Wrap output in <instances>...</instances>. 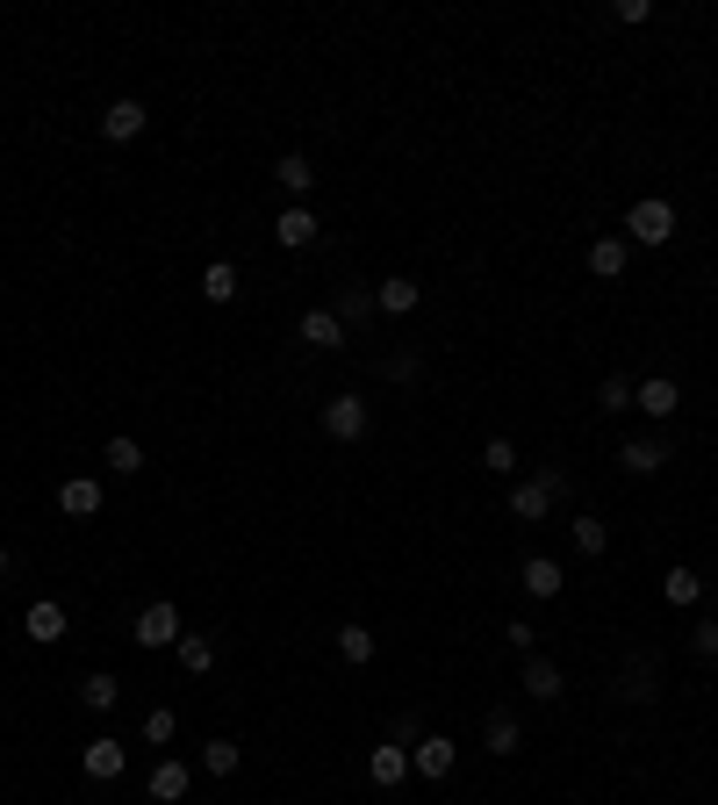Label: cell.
Segmentation results:
<instances>
[{
  "instance_id": "13",
  "label": "cell",
  "mask_w": 718,
  "mask_h": 805,
  "mask_svg": "<svg viewBox=\"0 0 718 805\" xmlns=\"http://www.w3.org/2000/svg\"><path fill=\"white\" fill-rule=\"evenodd\" d=\"M144 101H109V115H101V137H109V144H130V137H144Z\"/></svg>"
},
{
  "instance_id": "7",
  "label": "cell",
  "mask_w": 718,
  "mask_h": 805,
  "mask_svg": "<svg viewBox=\"0 0 718 805\" xmlns=\"http://www.w3.org/2000/svg\"><path fill=\"white\" fill-rule=\"evenodd\" d=\"M65 626H72V618H65V604H58V597H37V604H29V618H22V633H29L37 647L65 641Z\"/></svg>"
},
{
  "instance_id": "26",
  "label": "cell",
  "mask_w": 718,
  "mask_h": 805,
  "mask_svg": "<svg viewBox=\"0 0 718 805\" xmlns=\"http://www.w3.org/2000/svg\"><path fill=\"white\" fill-rule=\"evenodd\" d=\"M237 763H244V755H237V741H202V769H209V777H237Z\"/></svg>"
},
{
  "instance_id": "34",
  "label": "cell",
  "mask_w": 718,
  "mask_h": 805,
  "mask_svg": "<svg viewBox=\"0 0 718 805\" xmlns=\"http://www.w3.org/2000/svg\"><path fill=\"white\" fill-rule=\"evenodd\" d=\"M381 374H388V382H417L424 360H417V353H381Z\"/></svg>"
},
{
  "instance_id": "24",
  "label": "cell",
  "mask_w": 718,
  "mask_h": 805,
  "mask_svg": "<svg viewBox=\"0 0 718 805\" xmlns=\"http://www.w3.org/2000/svg\"><path fill=\"white\" fill-rule=\"evenodd\" d=\"M115 697H122V683H115L109 670H94V676L80 683V705H87V712H115Z\"/></svg>"
},
{
  "instance_id": "5",
  "label": "cell",
  "mask_w": 718,
  "mask_h": 805,
  "mask_svg": "<svg viewBox=\"0 0 718 805\" xmlns=\"http://www.w3.org/2000/svg\"><path fill=\"white\" fill-rule=\"evenodd\" d=\"M366 424H374V417H366L360 396H331V403H324V432L345 439V446H353V439H366Z\"/></svg>"
},
{
  "instance_id": "3",
  "label": "cell",
  "mask_w": 718,
  "mask_h": 805,
  "mask_svg": "<svg viewBox=\"0 0 718 805\" xmlns=\"http://www.w3.org/2000/svg\"><path fill=\"white\" fill-rule=\"evenodd\" d=\"M180 633H188V626H180V604H144V612H136V647H180Z\"/></svg>"
},
{
  "instance_id": "38",
  "label": "cell",
  "mask_w": 718,
  "mask_h": 805,
  "mask_svg": "<svg viewBox=\"0 0 718 805\" xmlns=\"http://www.w3.org/2000/svg\"><path fill=\"white\" fill-rule=\"evenodd\" d=\"M647 14H654V0H618V22H633V29H639Z\"/></svg>"
},
{
  "instance_id": "36",
  "label": "cell",
  "mask_w": 718,
  "mask_h": 805,
  "mask_svg": "<svg viewBox=\"0 0 718 805\" xmlns=\"http://www.w3.org/2000/svg\"><path fill=\"white\" fill-rule=\"evenodd\" d=\"M503 641H510V647H517V655H539V647H532V641H539V633H532V626H525V618H510V626H503Z\"/></svg>"
},
{
  "instance_id": "30",
  "label": "cell",
  "mask_w": 718,
  "mask_h": 805,
  "mask_svg": "<svg viewBox=\"0 0 718 805\" xmlns=\"http://www.w3.org/2000/svg\"><path fill=\"white\" fill-rule=\"evenodd\" d=\"M101 461H109L115 475H136V467H144V446H136V439H109V446H101Z\"/></svg>"
},
{
  "instance_id": "25",
  "label": "cell",
  "mask_w": 718,
  "mask_h": 805,
  "mask_svg": "<svg viewBox=\"0 0 718 805\" xmlns=\"http://www.w3.org/2000/svg\"><path fill=\"white\" fill-rule=\"evenodd\" d=\"M546 511H554V496H546L539 482H517V490H510V519H532V525H539Z\"/></svg>"
},
{
  "instance_id": "20",
  "label": "cell",
  "mask_w": 718,
  "mask_h": 805,
  "mask_svg": "<svg viewBox=\"0 0 718 805\" xmlns=\"http://www.w3.org/2000/svg\"><path fill=\"white\" fill-rule=\"evenodd\" d=\"M661 597L690 612V604H705V575H697V568H668V575H661Z\"/></svg>"
},
{
  "instance_id": "2",
  "label": "cell",
  "mask_w": 718,
  "mask_h": 805,
  "mask_svg": "<svg viewBox=\"0 0 718 805\" xmlns=\"http://www.w3.org/2000/svg\"><path fill=\"white\" fill-rule=\"evenodd\" d=\"M453 763H461V741H446V734H424L417 748H409V769H417L424 784H446Z\"/></svg>"
},
{
  "instance_id": "29",
  "label": "cell",
  "mask_w": 718,
  "mask_h": 805,
  "mask_svg": "<svg viewBox=\"0 0 718 805\" xmlns=\"http://www.w3.org/2000/svg\"><path fill=\"white\" fill-rule=\"evenodd\" d=\"M597 410H604V417L633 410V382H625V374H604V382H597Z\"/></svg>"
},
{
  "instance_id": "8",
  "label": "cell",
  "mask_w": 718,
  "mask_h": 805,
  "mask_svg": "<svg viewBox=\"0 0 718 805\" xmlns=\"http://www.w3.org/2000/svg\"><path fill=\"white\" fill-rule=\"evenodd\" d=\"M273 245H287V252L316 245V217H310V202H287L281 217H273Z\"/></svg>"
},
{
  "instance_id": "4",
  "label": "cell",
  "mask_w": 718,
  "mask_h": 805,
  "mask_svg": "<svg viewBox=\"0 0 718 805\" xmlns=\"http://www.w3.org/2000/svg\"><path fill=\"white\" fill-rule=\"evenodd\" d=\"M633 410H647L654 424H668L682 410V389L668 382V374H647V382H633Z\"/></svg>"
},
{
  "instance_id": "37",
  "label": "cell",
  "mask_w": 718,
  "mask_h": 805,
  "mask_svg": "<svg viewBox=\"0 0 718 805\" xmlns=\"http://www.w3.org/2000/svg\"><path fill=\"white\" fill-rule=\"evenodd\" d=\"M539 490H546V496H554V504H560V496L575 490V482H568V467H539Z\"/></svg>"
},
{
  "instance_id": "14",
  "label": "cell",
  "mask_w": 718,
  "mask_h": 805,
  "mask_svg": "<svg viewBox=\"0 0 718 805\" xmlns=\"http://www.w3.org/2000/svg\"><path fill=\"white\" fill-rule=\"evenodd\" d=\"M302 345H316V353H338V345H345L338 310H302Z\"/></svg>"
},
{
  "instance_id": "21",
  "label": "cell",
  "mask_w": 718,
  "mask_h": 805,
  "mask_svg": "<svg viewBox=\"0 0 718 805\" xmlns=\"http://www.w3.org/2000/svg\"><path fill=\"white\" fill-rule=\"evenodd\" d=\"M273 180H281V188L295 194V202L316 188V173H310V159H302V151H281V159H273Z\"/></svg>"
},
{
  "instance_id": "15",
  "label": "cell",
  "mask_w": 718,
  "mask_h": 805,
  "mask_svg": "<svg viewBox=\"0 0 718 805\" xmlns=\"http://www.w3.org/2000/svg\"><path fill=\"white\" fill-rule=\"evenodd\" d=\"M661 461H668V439H625V446H618V467H625V475H654Z\"/></svg>"
},
{
  "instance_id": "17",
  "label": "cell",
  "mask_w": 718,
  "mask_h": 805,
  "mask_svg": "<svg viewBox=\"0 0 718 805\" xmlns=\"http://www.w3.org/2000/svg\"><path fill=\"white\" fill-rule=\"evenodd\" d=\"M374 302H381V316H409L417 310V281H409V273H388V281L374 288Z\"/></svg>"
},
{
  "instance_id": "39",
  "label": "cell",
  "mask_w": 718,
  "mask_h": 805,
  "mask_svg": "<svg viewBox=\"0 0 718 805\" xmlns=\"http://www.w3.org/2000/svg\"><path fill=\"white\" fill-rule=\"evenodd\" d=\"M8 568H14V554H8V546H0V583H8Z\"/></svg>"
},
{
  "instance_id": "10",
  "label": "cell",
  "mask_w": 718,
  "mask_h": 805,
  "mask_svg": "<svg viewBox=\"0 0 718 805\" xmlns=\"http://www.w3.org/2000/svg\"><path fill=\"white\" fill-rule=\"evenodd\" d=\"M366 777H374L381 792H395V784L409 777V748H403V741H381V748L366 755Z\"/></svg>"
},
{
  "instance_id": "32",
  "label": "cell",
  "mask_w": 718,
  "mask_h": 805,
  "mask_svg": "<svg viewBox=\"0 0 718 805\" xmlns=\"http://www.w3.org/2000/svg\"><path fill=\"white\" fill-rule=\"evenodd\" d=\"M482 467H488V475H517V446H510V439H488V446H482Z\"/></svg>"
},
{
  "instance_id": "31",
  "label": "cell",
  "mask_w": 718,
  "mask_h": 805,
  "mask_svg": "<svg viewBox=\"0 0 718 805\" xmlns=\"http://www.w3.org/2000/svg\"><path fill=\"white\" fill-rule=\"evenodd\" d=\"M568 540L583 546V554H604V546H610V525H604V519H575V525H568Z\"/></svg>"
},
{
  "instance_id": "9",
  "label": "cell",
  "mask_w": 718,
  "mask_h": 805,
  "mask_svg": "<svg viewBox=\"0 0 718 805\" xmlns=\"http://www.w3.org/2000/svg\"><path fill=\"white\" fill-rule=\"evenodd\" d=\"M482 748L496 755V763H510V755L525 748V726H517V712H488V726H482Z\"/></svg>"
},
{
  "instance_id": "16",
  "label": "cell",
  "mask_w": 718,
  "mask_h": 805,
  "mask_svg": "<svg viewBox=\"0 0 718 805\" xmlns=\"http://www.w3.org/2000/svg\"><path fill=\"white\" fill-rule=\"evenodd\" d=\"M625 260H633V245H625V238H589V273H597V281H618Z\"/></svg>"
},
{
  "instance_id": "23",
  "label": "cell",
  "mask_w": 718,
  "mask_h": 805,
  "mask_svg": "<svg viewBox=\"0 0 718 805\" xmlns=\"http://www.w3.org/2000/svg\"><path fill=\"white\" fill-rule=\"evenodd\" d=\"M381 316V302H374V288H338V324H374Z\"/></svg>"
},
{
  "instance_id": "22",
  "label": "cell",
  "mask_w": 718,
  "mask_h": 805,
  "mask_svg": "<svg viewBox=\"0 0 718 805\" xmlns=\"http://www.w3.org/2000/svg\"><path fill=\"white\" fill-rule=\"evenodd\" d=\"M151 798H159V805H180V798H188V763H173V755H165V763L151 769Z\"/></svg>"
},
{
  "instance_id": "6",
  "label": "cell",
  "mask_w": 718,
  "mask_h": 805,
  "mask_svg": "<svg viewBox=\"0 0 718 805\" xmlns=\"http://www.w3.org/2000/svg\"><path fill=\"white\" fill-rule=\"evenodd\" d=\"M80 769H87V777H94V784H109V777H122V769H130V748H122L115 734H101V741H87Z\"/></svg>"
},
{
  "instance_id": "27",
  "label": "cell",
  "mask_w": 718,
  "mask_h": 805,
  "mask_svg": "<svg viewBox=\"0 0 718 805\" xmlns=\"http://www.w3.org/2000/svg\"><path fill=\"white\" fill-rule=\"evenodd\" d=\"M237 288H244V281H237L231 260H216V266L202 273V295H209V302H237Z\"/></svg>"
},
{
  "instance_id": "11",
  "label": "cell",
  "mask_w": 718,
  "mask_h": 805,
  "mask_svg": "<svg viewBox=\"0 0 718 805\" xmlns=\"http://www.w3.org/2000/svg\"><path fill=\"white\" fill-rule=\"evenodd\" d=\"M58 511H65V519H94L101 511V482L94 475H65L58 482Z\"/></svg>"
},
{
  "instance_id": "1",
  "label": "cell",
  "mask_w": 718,
  "mask_h": 805,
  "mask_svg": "<svg viewBox=\"0 0 718 805\" xmlns=\"http://www.w3.org/2000/svg\"><path fill=\"white\" fill-rule=\"evenodd\" d=\"M668 238H676V209H668L661 194L625 209V245H668Z\"/></svg>"
},
{
  "instance_id": "35",
  "label": "cell",
  "mask_w": 718,
  "mask_h": 805,
  "mask_svg": "<svg viewBox=\"0 0 718 805\" xmlns=\"http://www.w3.org/2000/svg\"><path fill=\"white\" fill-rule=\"evenodd\" d=\"M690 647H697V655H718V618H697V633H690Z\"/></svg>"
},
{
  "instance_id": "33",
  "label": "cell",
  "mask_w": 718,
  "mask_h": 805,
  "mask_svg": "<svg viewBox=\"0 0 718 805\" xmlns=\"http://www.w3.org/2000/svg\"><path fill=\"white\" fill-rule=\"evenodd\" d=\"M173 734H180V720H173L165 705H151V712H144V741H151V748H165Z\"/></svg>"
},
{
  "instance_id": "19",
  "label": "cell",
  "mask_w": 718,
  "mask_h": 805,
  "mask_svg": "<svg viewBox=\"0 0 718 805\" xmlns=\"http://www.w3.org/2000/svg\"><path fill=\"white\" fill-rule=\"evenodd\" d=\"M517 583H525L532 597H560V583H568V575H560V561L532 554V561H525V575H517Z\"/></svg>"
},
{
  "instance_id": "12",
  "label": "cell",
  "mask_w": 718,
  "mask_h": 805,
  "mask_svg": "<svg viewBox=\"0 0 718 805\" xmlns=\"http://www.w3.org/2000/svg\"><path fill=\"white\" fill-rule=\"evenodd\" d=\"M517 691H532L539 705H554V697L568 691V683H560V670H554L546 655H525V670H517Z\"/></svg>"
},
{
  "instance_id": "18",
  "label": "cell",
  "mask_w": 718,
  "mask_h": 805,
  "mask_svg": "<svg viewBox=\"0 0 718 805\" xmlns=\"http://www.w3.org/2000/svg\"><path fill=\"white\" fill-rule=\"evenodd\" d=\"M173 655H180V670H188V676H209V670H216V641H209V633H180Z\"/></svg>"
},
{
  "instance_id": "28",
  "label": "cell",
  "mask_w": 718,
  "mask_h": 805,
  "mask_svg": "<svg viewBox=\"0 0 718 805\" xmlns=\"http://www.w3.org/2000/svg\"><path fill=\"white\" fill-rule=\"evenodd\" d=\"M374 647H381V641H374L366 626H338V655L353 662V670H366V662H374Z\"/></svg>"
}]
</instances>
